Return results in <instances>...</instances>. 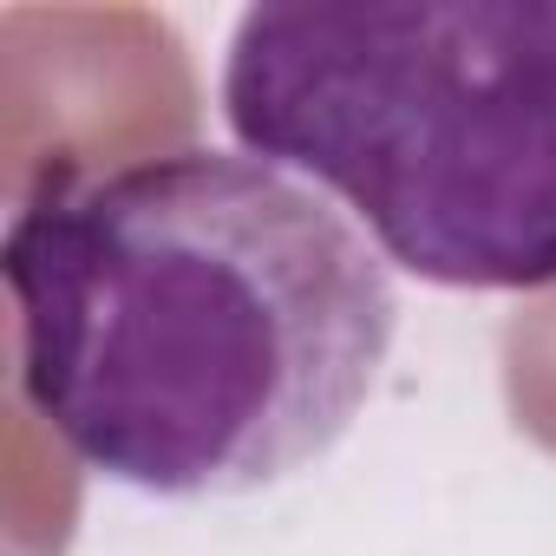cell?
Here are the masks:
<instances>
[{
    "label": "cell",
    "mask_w": 556,
    "mask_h": 556,
    "mask_svg": "<svg viewBox=\"0 0 556 556\" xmlns=\"http://www.w3.org/2000/svg\"><path fill=\"white\" fill-rule=\"evenodd\" d=\"M21 393L99 478L242 497L367 413L400 295L367 229L249 151L40 170L0 242Z\"/></svg>",
    "instance_id": "cell-1"
},
{
    "label": "cell",
    "mask_w": 556,
    "mask_h": 556,
    "mask_svg": "<svg viewBox=\"0 0 556 556\" xmlns=\"http://www.w3.org/2000/svg\"><path fill=\"white\" fill-rule=\"evenodd\" d=\"M223 118L419 282L556 289V0L249 8Z\"/></svg>",
    "instance_id": "cell-2"
}]
</instances>
